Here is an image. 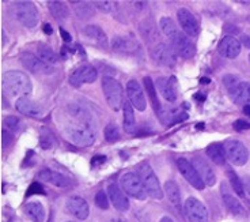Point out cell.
Wrapping results in <instances>:
<instances>
[{
  "label": "cell",
  "mask_w": 250,
  "mask_h": 222,
  "mask_svg": "<svg viewBox=\"0 0 250 222\" xmlns=\"http://www.w3.org/2000/svg\"><path fill=\"white\" fill-rule=\"evenodd\" d=\"M244 187H245V192H246V194H248V197L250 198V178H245Z\"/></svg>",
  "instance_id": "49"
},
{
  "label": "cell",
  "mask_w": 250,
  "mask_h": 222,
  "mask_svg": "<svg viewBox=\"0 0 250 222\" xmlns=\"http://www.w3.org/2000/svg\"><path fill=\"white\" fill-rule=\"evenodd\" d=\"M151 56L156 63L163 67H174L177 57H175V51L173 46H169L165 43H158L151 51Z\"/></svg>",
  "instance_id": "9"
},
{
  "label": "cell",
  "mask_w": 250,
  "mask_h": 222,
  "mask_svg": "<svg viewBox=\"0 0 250 222\" xmlns=\"http://www.w3.org/2000/svg\"><path fill=\"white\" fill-rule=\"evenodd\" d=\"M48 6H49L50 14L56 19H67L69 17L68 7L65 6L64 3H62V1L52 0V1L48 3Z\"/></svg>",
  "instance_id": "34"
},
{
  "label": "cell",
  "mask_w": 250,
  "mask_h": 222,
  "mask_svg": "<svg viewBox=\"0 0 250 222\" xmlns=\"http://www.w3.org/2000/svg\"><path fill=\"white\" fill-rule=\"evenodd\" d=\"M67 139L78 147H88L95 142V133L87 123H76L65 127Z\"/></svg>",
  "instance_id": "2"
},
{
  "label": "cell",
  "mask_w": 250,
  "mask_h": 222,
  "mask_svg": "<svg viewBox=\"0 0 250 222\" xmlns=\"http://www.w3.org/2000/svg\"><path fill=\"white\" fill-rule=\"evenodd\" d=\"M192 164L196 168V171L199 173V176L201 178V180L204 181V184L212 187L216 183V176H215V172L211 168V165L207 162L206 159L201 158V157H196L192 161Z\"/></svg>",
  "instance_id": "19"
},
{
  "label": "cell",
  "mask_w": 250,
  "mask_h": 222,
  "mask_svg": "<svg viewBox=\"0 0 250 222\" xmlns=\"http://www.w3.org/2000/svg\"><path fill=\"white\" fill-rule=\"evenodd\" d=\"M120 184H121V188L124 190L126 195L135 198L138 200H144L148 195L138 173L128 172V173L123 175V178L120 180Z\"/></svg>",
  "instance_id": "5"
},
{
  "label": "cell",
  "mask_w": 250,
  "mask_h": 222,
  "mask_svg": "<svg viewBox=\"0 0 250 222\" xmlns=\"http://www.w3.org/2000/svg\"><path fill=\"white\" fill-rule=\"evenodd\" d=\"M223 82H225L226 88L230 91V90H232L235 86L239 85V79H238V76L235 75H226L225 78H223Z\"/></svg>",
  "instance_id": "42"
},
{
  "label": "cell",
  "mask_w": 250,
  "mask_h": 222,
  "mask_svg": "<svg viewBox=\"0 0 250 222\" xmlns=\"http://www.w3.org/2000/svg\"><path fill=\"white\" fill-rule=\"evenodd\" d=\"M15 108L19 113L25 114V116H30V117H41L42 116V109L40 108V105L37 102L29 100L27 97L18 98L15 102Z\"/></svg>",
  "instance_id": "21"
},
{
  "label": "cell",
  "mask_w": 250,
  "mask_h": 222,
  "mask_svg": "<svg viewBox=\"0 0 250 222\" xmlns=\"http://www.w3.org/2000/svg\"><path fill=\"white\" fill-rule=\"evenodd\" d=\"M126 94H128V98H129L132 107L140 111V112H143L146 107H147V100H146V95H144V91L142 90L140 83L136 79L128 81V83H126Z\"/></svg>",
  "instance_id": "12"
},
{
  "label": "cell",
  "mask_w": 250,
  "mask_h": 222,
  "mask_svg": "<svg viewBox=\"0 0 250 222\" xmlns=\"http://www.w3.org/2000/svg\"><path fill=\"white\" fill-rule=\"evenodd\" d=\"M25 214L26 217L33 222H44L46 218L45 209L40 202H30L25 206Z\"/></svg>",
  "instance_id": "26"
},
{
  "label": "cell",
  "mask_w": 250,
  "mask_h": 222,
  "mask_svg": "<svg viewBox=\"0 0 250 222\" xmlns=\"http://www.w3.org/2000/svg\"><path fill=\"white\" fill-rule=\"evenodd\" d=\"M97 76H98V72L91 64H83L71 74L69 83L74 88H81L84 83H93L97 79Z\"/></svg>",
  "instance_id": "11"
},
{
  "label": "cell",
  "mask_w": 250,
  "mask_h": 222,
  "mask_svg": "<svg viewBox=\"0 0 250 222\" xmlns=\"http://www.w3.org/2000/svg\"><path fill=\"white\" fill-rule=\"evenodd\" d=\"M15 8V15L18 21L26 27H34L38 23V11L31 1H18Z\"/></svg>",
  "instance_id": "7"
},
{
  "label": "cell",
  "mask_w": 250,
  "mask_h": 222,
  "mask_svg": "<svg viewBox=\"0 0 250 222\" xmlns=\"http://www.w3.org/2000/svg\"><path fill=\"white\" fill-rule=\"evenodd\" d=\"M112 46L114 51L121 53H131L139 49L138 43L128 37H116L112 41Z\"/></svg>",
  "instance_id": "27"
},
{
  "label": "cell",
  "mask_w": 250,
  "mask_h": 222,
  "mask_svg": "<svg viewBox=\"0 0 250 222\" xmlns=\"http://www.w3.org/2000/svg\"><path fill=\"white\" fill-rule=\"evenodd\" d=\"M159 25H161V29H162L163 34L169 38V40L174 38L175 36L180 33V30L177 29V26H175V23L173 22V19L169 18V17H163V18L161 19V22H159Z\"/></svg>",
  "instance_id": "36"
},
{
  "label": "cell",
  "mask_w": 250,
  "mask_h": 222,
  "mask_svg": "<svg viewBox=\"0 0 250 222\" xmlns=\"http://www.w3.org/2000/svg\"><path fill=\"white\" fill-rule=\"evenodd\" d=\"M71 4H74L75 8V14L81 19L91 18L94 15V4L90 1H82V0H72Z\"/></svg>",
  "instance_id": "31"
},
{
  "label": "cell",
  "mask_w": 250,
  "mask_h": 222,
  "mask_svg": "<svg viewBox=\"0 0 250 222\" xmlns=\"http://www.w3.org/2000/svg\"><path fill=\"white\" fill-rule=\"evenodd\" d=\"M173 49L177 55H180L182 59H192L196 55V46L194 44L185 36V33H178L174 38L170 40Z\"/></svg>",
  "instance_id": "13"
},
{
  "label": "cell",
  "mask_w": 250,
  "mask_h": 222,
  "mask_svg": "<svg viewBox=\"0 0 250 222\" xmlns=\"http://www.w3.org/2000/svg\"><path fill=\"white\" fill-rule=\"evenodd\" d=\"M37 56L41 62H44L45 64H56L59 62V56H57L55 51L45 44L38 45L37 49Z\"/></svg>",
  "instance_id": "32"
},
{
  "label": "cell",
  "mask_w": 250,
  "mask_h": 222,
  "mask_svg": "<svg viewBox=\"0 0 250 222\" xmlns=\"http://www.w3.org/2000/svg\"><path fill=\"white\" fill-rule=\"evenodd\" d=\"M138 175L142 178V183H143L144 188L147 191V194L150 195L151 198H154V199H162L163 198V190L162 187H161V183H159V180L156 178L155 172L152 171V168H151L147 162H144L142 165L139 166V171Z\"/></svg>",
  "instance_id": "4"
},
{
  "label": "cell",
  "mask_w": 250,
  "mask_h": 222,
  "mask_svg": "<svg viewBox=\"0 0 250 222\" xmlns=\"http://www.w3.org/2000/svg\"><path fill=\"white\" fill-rule=\"evenodd\" d=\"M13 140V133H8L7 128H3V146L6 147Z\"/></svg>",
  "instance_id": "46"
},
{
  "label": "cell",
  "mask_w": 250,
  "mask_h": 222,
  "mask_svg": "<svg viewBox=\"0 0 250 222\" xmlns=\"http://www.w3.org/2000/svg\"><path fill=\"white\" fill-rule=\"evenodd\" d=\"M227 176H229V181L231 184L232 190L235 191L238 197H245V187H244V181H241V178L238 176L235 172L232 171L231 168L227 169Z\"/></svg>",
  "instance_id": "37"
},
{
  "label": "cell",
  "mask_w": 250,
  "mask_h": 222,
  "mask_svg": "<svg viewBox=\"0 0 250 222\" xmlns=\"http://www.w3.org/2000/svg\"><path fill=\"white\" fill-rule=\"evenodd\" d=\"M184 213L189 222H208V210L196 198H188L185 200Z\"/></svg>",
  "instance_id": "8"
},
{
  "label": "cell",
  "mask_w": 250,
  "mask_h": 222,
  "mask_svg": "<svg viewBox=\"0 0 250 222\" xmlns=\"http://www.w3.org/2000/svg\"><path fill=\"white\" fill-rule=\"evenodd\" d=\"M123 113H124V121H123V126H124L125 133H135V131H136V120H135L133 109H132V105L129 101L124 102Z\"/></svg>",
  "instance_id": "29"
},
{
  "label": "cell",
  "mask_w": 250,
  "mask_h": 222,
  "mask_svg": "<svg viewBox=\"0 0 250 222\" xmlns=\"http://www.w3.org/2000/svg\"><path fill=\"white\" fill-rule=\"evenodd\" d=\"M200 82L203 83V85H208V83L211 82V81H209V78H201Z\"/></svg>",
  "instance_id": "54"
},
{
  "label": "cell",
  "mask_w": 250,
  "mask_h": 222,
  "mask_svg": "<svg viewBox=\"0 0 250 222\" xmlns=\"http://www.w3.org/2000/svg\"><path fill=\"white\" fill-rule=\"evenodd\" d=\"M30 195H45V190L42 188V185L40 183H33L27 190L26 197H30Z\"/></svg>",
  "instance_id": "43"
},
{
  "label": "cell",
  "mask_w": 250,
  "mask_h": 222,
  "mask_svg": "<svg viewBox=\"0 0 250 222\" xmlns=\"http://www.w3.org/2000/svg\"><path fill=\"white\" fill-rule=\"evenodd\" d=\"M140 33H142V36L147 43H152V41H156L159 38L155 23L151 22V21H143L140 23Z\"/></svg>",
  "instance_id": "33"
},
{
  "label": "cell",
  "mask_w": 250,
  "mask_h": 222,
  "mask_svg": "<svg viewBox=\"0 0 250 222\" xmlns=\"http://www.w3.org/2000/svg\"><path fill=\"white\" fill-rule=\"evenodd\" d=\"M83 36L86 38H88L94 45H98V46H102V48H106L107 44H109L107 36L105 34V32L101 29L100 26H86V27L83 29Z\"/></svg>",
  "instance_id": "22"
},
{
  "label": "cell",
  "mask_w": 250,
  "mask_h": 222,
  "mask_svg": "<svg viewBox=\"0 0 250 222\" xmlns=\"http://www.w3.org/2000/svg\"><path fill=\"white\" fill-rule=\"evenodd\" d=\"M68 222H72V221H68Z\"/></svg>",
  "instance_id": "58"
},
{
  "label": "cell",
  "mask_w": 250,
  "mask_h": 222,
  "mask_svg": "<svg viewBox=\"0 0 250 222\" xmlns=\"http://www.w3.org/2000/svg\"><path fill=\"white\" fill-rule=\"evenodd\" d=\"M244 113L246 114V116H249V117H250V105H245V107H244Z\"/></svg>",
  "instance_id": "53"
},
{
  "label": "cell",
  "mask_w": 250,
  "mask_h": 222,
  "mask_svg": "<svg viewBox=\"0 0 250 222\" xmlns=\"http://www.w3.org/2000/svg\"><path fill=\"white\" fill-rule=\"evenodd\" d=\"M105 161H106V157H104V155H100V157H94V158H93V166L100 165V164L105 162Z\"/></svg>",
  "instance_id": "48"
},
{
  "label": "cell",
  "mask_w": 250,
  "mask_h": 222,
  "mask_svg": "<svg viewBox=\"0 0 250 222\" xmlns=\"http://www.w3.org/2000/svg\"><path fill=\"white\" fill-rule=\"evenodd\" d=\"M56 145V139L55 135L50 133L48 128H42L40 133V146L44 150H50L52 147Z\"/></svg>",
  "instance_id": "38"
},
{
  "label": "cell",
  "mask_w": 250,
  "mask_h": 222,
  "mask_svg": "<svg viewBox=\"0 0 250 222\" xmlns=\"http://www.w3.org/2000/svg\"><path fill=\"white\" fill-rule=\"evenodd\" d=\"M207 155L216 165H225L226 159H227L225 146L220 143H212L207 147Z\"/></svg>",
  "instance_id": "28"
},
{
  "label": "cell",
  "mask_w": 250,
  "mask_h": 222,
  "mask_svg": "<svg viewBox=\"0 0 250 222\" xmlns=\"http://www.w3.org/2000/svg\"><path fill=\"white\" fill-rule=\"evenodd\" d=\"M159 222H174V221H173L171 218H169V217H163L162 220H161Z\"/></svg>",
  "instance_id": "55"
},
{
  "label": "cell",
  "mask_w": 250,
  "mask_h": 222,
  "mask_svg": "<svg viewBox=\"0 0 250 222\" xmlns=\"http://www.w3.org/2000/svg\"><path fill=\"white\" fill-rule=\"evenodd\" d=\"M241 43L248 48V49H250V37L249 36H242L241 37Z\"/></svg>",
  "instance_id": "50"
},
{
  "label": "cell",
  "mask_w": 250,
  "mask_h": 222,
  "mask_svg": "<svg viewBox=\"0 0 250 222\" xmlns=\"http://www.w3.org/2000/svg\"><path fill=\"white\" fill-rule=\"evenodd\" d=\"M219 53L227 59H235L241 53V43L232 36H226L218 45Z\"/></svg>",
  "instance_id": "17"
},
{
  "label": "cell",
  "mask_w": 250,
  "mask_h": 222,
  "mask_svg": "<svg viewBox=\"0 0 250 222\" xmlns=\"http://www.w3.org/2000/svg\"><path fill=\"white\" fill-rule=\"evenodd\" d=\"M93 4L104 13H112L116 6L114 1H107V0H97V1H93Z\"/></svg>",
  "instance_id": "40"
},
{
  "label": "cell",
  "mask_w": 250,
  "mask_h": 222,
  "mask_svg": "<svg viewBox=\"0 0 250 222\" xmlns=\"http://www.w3.org/2000/svg\"><path fill=\"white\" fill-rule=\"evenodd\" d=\"M143 83L144 88H146V91H147V94L150 97L151 104H152V107L155 109V112L161 113V102L158 100V95H156V90L155 86H154V83H152V79L148 78V76H146L143 79Z\"/></svg>",
  "instance_id": "35"
},
{
  "label": "cell",
  "mask_w": 250,
  "mask_h": 222,
  "mask_svg": "<svg viewBox=\"0 0 250 222\" xmlns=\"http://www.w3.org/2000/svg\"><path fill=\"white\" fill-rule=\"evenodd\" d=\"M95 204H97V207H100L102 210H106L109 207V199H107V195L105 191L97 192V195H95Z\"/></svg>",
  "instance_id": "41"
},
{
  "label": "cell",
  "mask_w": 250,
  "mask_h": 222,
  "mask_svg": "<svg viewBox=\"0 0 250 222\" xmlns=\"http://www.w3.org/2000/svg\"><path fill=\"white\" fill-rule=\"evenodd\" d=\"M156 88L162 97L169 102H174L177 100V78L175 76H159L156 79Z\"/></svg>",
  "instance_id": "15"
},
{
  "label": "cell",
  "mask_w": 250,
  "mask_h": 222,
  "mask_svg": "<svg viewBox=\"0 0 250 222\" xmlns=\"http://www.w3.org/2000/svg\"><path fill=\"white\" fill-rule=\"evenodd\" d=\"M107 194H109L112 204L119 211H126V210L129 209V200L126 198V194H125L123 188H120V185L117 183L109 184Z\"/></svg>",
  "instance_id": "16"
},
{
  "label": "cell",
  "mask_w": 250,
  "mask_h": 222,
  "mask_svg": "<svg viewBox=\"0 0 250 222\" xmlns=\"http://www.w3.org/2000/svg\"><path fill=\"white\" fill-rule=\"evenodd\" d=\"M105 139L109 142V143H114L121 138L120 136V128L117 127V124L114 123H109L106 127H105Z\"/></svg>",
  "instance_id": "39"
},
{
  "label": "cell",
  "mask_w": 250,
  "mask_h": 222,
  "mask_svg": "<svg viewBox=\"0 0 250 222\" xmlns=\"http://www.w3.org/2000/svg\"><path fill=\"white\" fill-rule=\"evenodd\" d=\"M177 168L181 173L182 176L185 178L189 184L194 187L196 190H203L206 184L204 181L201 180V178L199 176V173L196 171V168L193 166V164L187 158H178L177 159Z\"/></svg>",
  "instance_id": "10"
},
{
  "label": "cell",
  "mask_w": 250,
  "mask_h": 222,
  "mask_svg": "<svg viewBox=\"0 0 250 222\" xmlns=\"http://www.w3.org/2000/svg\"><path fill=\"white\" fill-rule=\"evenodd\" d=\"M19 124V120L15 117V116H8L4 119V127H8L10 130L11 128H17Z\"/></svg>",
  "instance_id": "44"
},
{
  "label": "cell",
  "mask_w": 250,
  "mask_h": 222,
  "mask_svg": "<svg viewBox=\"0 0 250 222\" xmlns=\"http://www.w3.org/2000/svg\"><path fill=\"white\" fill-rule=\"evenodd\" d=\"M225 150L226 155H227V159L237 166H242L248 162V158H249V153H248V149L245 147V145L242 142L235 139L226 140L225 142Z\"/></svg>",
  "instance_id": "6"
},
{
  "label": "cell",
  "mask_w": 250,
  "mask_h": 222,
  "mask_svg": "<svg viewBox=\"0 0 250 222\" xmlns=\"http://www.w3.org/2000/svg\"><path fill=\"white\" fill-rule=\"evenodd\" d=\"M177 18L181 25L184 33L189 37H196L199 34V22L194 18V15L187 8H180L177 13Z\"/></svg>",
  "instance_id": "14"
},
{
  "label": "cell",
  "mask_w": 250,
  "mask_h": 222,
  "mask_svg": "<svg viewBox=\"0 0 250 222\" xmlns=\"http://www.w3.org/2000/svg\"><path fill=\"white\" fill-rule=\"evenodd\" d=\"M230 97L238 105L250 104V82H239L238 86L230 90Z\"/></svg>",
  "instance_id": "24"
},
{
  "label": "cell",
  "mask_w": 250,
  "mask_h": 222,
  "mask_svg": "<svg viewBox=\"0 0 250 222\" xmlns=\"http://www.w3.org/2000/svg\"><path fill=\"white\" fill-rule=\"evenodd\" d=\"M67 211L71 216L76 217L78 220H87L88 214H90V209H88L87 202L81 197H71L67 200Z\"/></svg>",
  "instance_id": "18"
},
{
  "label": "cell",
  "mask_w": 250,
  "mask_h": 222,
  "mask_svg": "<svg viewBox=\"0 0 250 222\" xmlns=\"http://www.w3.org/2000/svg\"><path fill=\"white\" fill-rule=\"evenodd\" d=\"M234 128L237 130V131H246V130H250V123L245 120H237L234 121Z\"/></svg>",
  "instance_id": "45"
},
{
  "label": "cell",
  "mask_w": 250,
  "mask_h": 222,
  "mask_svg": "<svg viewBox=\"0 0 250 222\" xmlns=\"http://www.w3.org/2000/svg\"><path fill=\"white\" fill-rule=\"evenodd\" d=\"M42 30H44V33H46V34H52V33H53V30H52V26H50L49 23H44V26H42Z\"/></svg>",
  "instance_id": "52"
},
{
  "label": "cell",
  "mask_w": 250,
  "mask_h": 222,
  "mask_svg": "<svg viewBox=\"0 0 250 222\" xmlns=\"http://www.w3.org/2000/svg\"><path fill=\"white\" fill-rule=\"evenodd\" d=\"M206 98H207V95L204 94V93H196L194 94V100H197V101H206Z\"/></svg>",
  "instance_id": "51"
},
{
  "label": "cell",
  "mask_w": 250,
  "mask_h": 222,
  "mask_svg": "<svg viewBox=\"0 0 250 222\" xmlns=\"http://www.w3.org/2000/svg\"><path fill=\"white\" fill-rule=\"evenodd\" d=\"M38 178L41 181H46V183L60 187V188H68V187H71V180L69 178L60 175L59 172L50 171V169H42V171L38 172Z\"/></svg>",
  "instance_id": "20"
},
{
  "label": "cell",
  "mask_w": 250,
  "mask_h": 222,
  "mask_svg": "<svg viewBox=\"0 0 250 222\" xmlns=\"http://www.w3.org/2000/svg\"><path fill=\"white\" fill-rule=\"evenodd\" d=\"M222 197H223V202H225V206L227 207V210L237 217H246V210L242 206V203L238 200L237 198H234L231 194L226 192L223 188H222Z\"/></svg>",
  "instance_id": "25"
},
{
  "label": "cell",
  "mask_w": 250,
  "mask_h": 222,
  "mask_svg": "<svg viewBox=\"0 0 250 222\" xmlns=\"http://www.w3.org/2000/svg\"><path fill=\"white\" fill-rule=\"evenodd\" d=\"M21 63L25 66L26 70L31 71V72H41V71H50L49 66L41 62L38 56L33 55L30 52H23L21 55Z\"/></svg>",
  "instance_id": "23"
},
{
  "label": "cell",
  "mask_w": 250,
  "mask_h": 222,
  "mask_svg": "<svg viewBox=\"0 0 250 222\" xmlns=\"http://www.w3.org/2000/svg\"><path fill=\"white\" fill-rule=\"evenodd\" d=\"M249 62H250V55H249Z\"/></svg>",
  "instance_id": "57"
},
{
  "label": "cell",
  "mask_w": 250,
  "mask_h": 222,
  "mask_svg": "<svg viewBox=\"0 0 250 222\" xmlns=\"http://www.w3.org/2000/svg\"><path fill=\"white\" fill-rule=\"evenodd\" d=\"M110 222H121V221H110Z\"/></svg>",
  "instance_id": "56"
},
{
  "label": "cell",
  "mask_w": 250,
  "mask_h": 222,
  "mask_svg": "<svg viewBox=\"0 0 250 222\" xmlns=\"http://www.w3.org/2000/svg\"><path fill=\"white\" fill-rule=\"evenodd\" d=\"M165 195L167 197L170 203H173L175 207H181V194L178 184L173 180H167L165 183Z\"/></svg>",
  "instance_id": "30"
},
{
  "label": "cell",
  "mask_w": 250,
  "mask_h": 222,
  "mask_svg": "<svg viewBox=\"0 0 250 222\" xmlns=\"http://www.w3.org/2000/svg\"><path fill=\"white\" fill-rule=\"evenodd\" d=\"M60 34H62V40H64L65 43H71V40H72V38H71V36H69V33L65 32L62 27H60Z\"/></svg>",
  "instance_id": "47"
},
{
  "label": "cell",
  "mask_w": 250,
  "mask_h": 222,
  "mask_svg": "<svg viewBox=\"0 0 250 222\" xmlns=\"http://www.w3.org/2000/svg\"><path fill=\"white\" fill-rule=\"evenodd\" d=\"M102 90L106 98V102L113 111H120L124 107V94L123 86L112 76H104L102 79Z\"/></svg>",
  "instance_id": "3"
},
{
  "label": "cell",
  "mask_w": 250,
  "mask_h": 222,
  "mask_svg": "<svg viewBox=\"0 0 250 222\" xmlns=\"http://www.w3.org/2000/svg\"><path fill=\"white\" fill-rule=\"evenodd\" d=\"M3 89L7 94L23 98L29 95L33 90V85L29 76L25 72L18 70L7 71L3 75Z\"/></svg>",
  "instance_id": "1"
}]
</instances>
